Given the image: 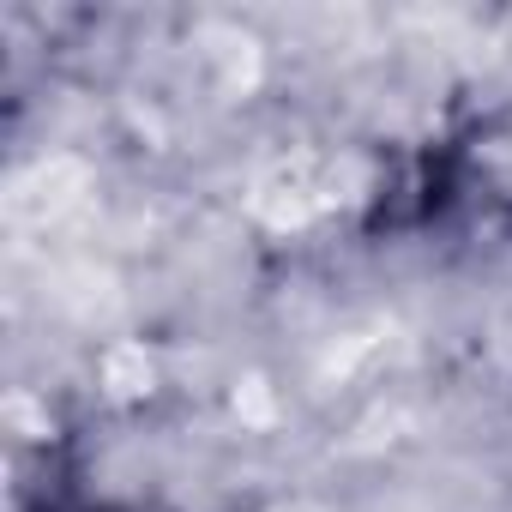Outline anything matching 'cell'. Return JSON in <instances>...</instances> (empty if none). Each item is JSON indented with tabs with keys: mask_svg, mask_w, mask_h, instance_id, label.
I'll use <instances>...</instances> for the list:
<instances>
[{
	"mask_svg": "<svg viewBox=\"0 0 512 512\" xmlns=\"http://www.w3.org/2000/svg\"><path fill=\"white\" fill-rule=\"evenodd\" d=\"M67 187H79V169H67V163H43L25 187H19V211H61V205H73L79 193H67Z\"/></svg>",
	"mask_w": 512,
	"mask_h": 512,
	"instance_id": "cell-1",
	"label": "cell"
},
{
	"mask_svg": "<svg viewBox=\"0 0 512 512\" xmlns=\"http://www.w3.org/2000/svg\"><path fill=\"white\" fill-rule=\"evenodd\" d=\"M109 380H115V392H139V386L151 380V362H145L139 350H121V356L109 362Z\"/></svg>",
	"mask_w": 512,
	"mask_h": 512,
	"instance_id": "cell-2",
	"label": "cell"
}]
</instances>
